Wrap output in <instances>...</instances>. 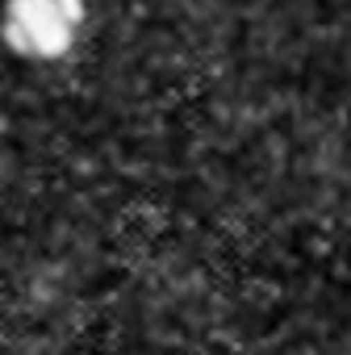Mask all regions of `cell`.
<instances>
[{"label":"cell","instance_id":"obj_1","mask_svg":"<svg viewBox=\"0 0 351 355\" xmlns=\"http://www.w3.org/2000/svg\"><path fill=\"white\" fill-rule=\"evenodd\" d=\"M84 26V0H9L5 42L22 59H59Z\"/></svg>","mask_w":351,"mask_h":355}]
</instances>
